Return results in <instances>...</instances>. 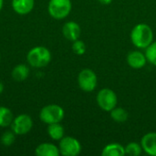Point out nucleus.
<instances>
[{"mask_svg":"<svg viewBox=\"0 0 156 156\" xmlns=\"http://www.w3.org/2000/svg\"><path fill=\"white\" fill-rule=\"evenodd\" d=\"M130 37L133 45L140 49H145L154 41L153 29L145 23H140L134 26Z\"/></svg>","mask_w":156,"mask_h":156,"instance_id":"nucleus-1","label":"nucleus"},{"mask_svg":"<svg viewBox=\"0 0 156 156\" xmlns=\"http://www.w3.org/2000/svg\"><path fill=\"white\" fill-rule=\"evenodd\" d=\"M27 61L33 68H44L51 61V52L46 47H35L28 51Z\"/></svg>","mask_w":156,"mask_h":156,"instance_id":"nucleus-2","label":"nucleus"},{"mask_svg":"<svg viewBox=\"0 0 156 156\" xmlns=\"http://www.w3.org/2000/svg\"><path fill=\"white\" fill-rule=\"evenodd\" d=\"M65 112L63 108L58 104H48L43 107L39 112V119L46 124L61 122L64 119Z\"/></svg>","mask_w":156,"mask_h":156,"instance_id":"nucleus-3","label":"nucleus"},{"mask_svg":"<svg viewBox=\"0 0 156 156\" xmlns=\"http://www.w3.org/2000/svg\"><path fill=\"white\" fill-rule=\"evenodd\" d=\"M72 4L70 0H49L48 11L51 17L57 20L66 18L71 12Z\"/></svg>","mask_w":156,"mask_h":156,"instance_id":"nucleus-4","label":"nucleus"},{"mask_svg":"<svg viewBox=\"0 0 156 156\" xmlns=\"http://www.w3.org/2000/svg\"><path fill=\"white\" fill-rule=\"evenodd\" d=\"M96 101L98 106L104 112H110L118 104V97L114 90L110 88H104L99 90Z\"/></svg>","mask_w":156,"mask_h":156,"instance_id":"nucleus-5","label":"nucleus"},{"mask_svg":"<svg viewBox=\"0 0 156 156\" xmlns=\"http://www.w3.org/2000/svg\"><path fill=\"white\" fill-rule=\"evenodd\" d=\"M78 84L85 92L93 91L98 85V77L90 69H83L78 75Z\"/></svg>","mask_w":156,"mask_h":156,"instance_id":"nucleus-6","label":"nucleus"},{"mask_svg":"<svg viewBox=\"0 0 156 156\" xmlns=\"http://www.w3.org/2000/svg\"><path fill=\"white\" fill-rule=\"evenodd\" d=\"M59 154L63 156H77L81 153V144L74 137L66 136L59 141Z\"/></svg>","mask_w":156,"mask_h":156,"instance_id":"nucleus-7","label":"nucleus"},{"mask_svg":"<svg viewBox=\"0 0 156 156\" xmlns=\"http://www.w3.org/2000/svg\"><path fill=\"white\" fill-rule=\"evenodd\" d=\"M10 127L16 135H25L31 131L33 120L27 114H20L14 118Z\"/></svg>","mask_w":156,"mask_h":156,"instance_id":"nucleus-8","label":"nucleus"},{"mask_svg":"<svg viewBox=\"0 0 156 156\" xmlns=\"http://www.w3.org/2000/svg\"><path fill=\"white\" fill-rule=\"evenodd\" d=\"M126 61L132 69H143L146 65L147 58H146L145 53L144 54L143 52L139 50H133L128 53Z\"/></svg>","mask_w":156,"mask_h":156,"instance_id":"nucleus-9","label":"nucleus"},{"mask_svg":"<svg viewBox=\"0 0 156 156\" xmlns=\"http://www.w3.org/2000/svg\"><path fill=\"white\" fill-rule=\"evenodd\" d=\"M62 34L66 39L73 42L80 38L81 34V28L77 22L68 21L62 27Z\"/></svg>","mask_w":156,"mask_h":156,"instance_id":"nucleus-10","label":"nucleus"},{"mask_svg":"<svg viewBox=\"0 0 156 156\" xmlns=\"http://www.w3.org/2000/svg\"><path fill=\"white\" fill-rule=\"evenodd\" d=\"M141 145L145 154L156 156V133L152 132L144 134L141 140Z\"/></svg>","mask_w":156,"mask_h":156,"instance_id":"nucleus-11","label":"nucleus"},{"mask_svg":"<svg viewBox=\"0 0 156 156\" xmlns=\"http://www.w3.org/2000/svg\"><path fill=\"white\" fill-rule=\"evenodd\" d=\"M13 10L21 16L29 14L35 5V0H12Z\"/></svg>","mask_w":156,"mask_h":156,"instance_id":"nucleus-12","label":"nucleus"},{"mask_svg":"<svg viewBox=\"0 0 156 156\" xmlns=\"http://www.w3.org/2000/svg\"><path fill=\"white\" fill-rule=\"evenodd\" d=\"M35 154L37 156H58L60 154L58 147L50 143L40 144L36 148Z\"/></svg>","mask_w":156,"mask_h":156,"instance_id":"nucleus-13","label":"nucleus"},{"mask_svg":"<svg viewBox=\"0 0 156 156\" xmlns=\"http://www.w3.org/2000/svg\"><path fill=\"white\" fill-rule=\"evenodd\" d=\"M102 156H124L125 148L117 143H112L107 144L101 151Z\"/></svg>","mask_w":156,"mask_h":156,"instance_id":"nucleus-14","label":"nucleus"},{"mask_svg":"<svg viewBox=\"0 0 156 156\" xmlns=\"http://www.w3.org/2000/svg\"><path fill=\"white\" fill-rule=\"evenodd\" d=\"M47 132L48 136L54 141H60L65 134V130L63 126L60 124V122L48 124Z\"/></svg>","mask_w":156,"mask_h":156,"instance_id":"nucleus-15","label":"nucleus"},{"mask_svg":"<svg viewBox=\"0 0 156 156\" xmlns=\"http://www.w3.org/2000/svg\"><path fill=\"white\" fill-rule=\"evenodd\" d=\"M29 69L25 64H18L16 65L11 72L12 78L16 81H23L27 80L29 76Z\"/></svg>","mask_w":156,"mask_h":156,"instance_id":"nucleus-16","label":"nucleus"},{"mask_svg":"<svg viewBox=\"0 0 156 156\" xmlns=\"http://www.w3.org/2000/svg\"><path fill=\"white\" fill-rule=\"evenodd\" d=\"M14 120L12 111L5 106H0V127L6 128L11 125Z\"/></svg>","mask_w":156,"mask_h":156,"instance_id":"nucleus-17","label":"nucleus"},{"mask_svg":"<svg viewBox=\"0 0 156 156\" xmlns=\"http://www.w3.org/2000/svg\"><path fill=\"white\" fill-rule=\"evenodd\" d=\"M110 116H111V118L115 122L122 123V122H127L128 117H129V114H128V112L125 109L116 106L114 109H112L110 112Z\"/></svg>","mask_w":156,"mask_h":156,"instance_id":"nucleus-18","label":"nucleus"},{"mask_svg":"<svg viewBox=\"0 0 156 156\" xmlns=\"http://www.w3.org/2000/svg\"><path fill=\"white\" fill-rule=\"evenodd\" d=\"M124 148H125V154H128L130 156L141 155L142 151H143L142 145L135 142L129 143Z\"/></svg>","mask_w":156,"mask_h":156,"instance_id":"nucleus-19","label":"nucleus"},{"mask_svg":"<svg viewBox=\"0 0 156 156\" xmlns=\"http://www.w3.org/2000/svg\"><path fill=\"white\" fill-rule=\"evenodd\" d=\"M145 56L147 61L156 67V41H153V43L145 48Z\"/></svg>","mask_w":156,"mask_h":156,"instance_id":"nucleus-20","label":"nucleus"},{"mask_svg":"<svg viewBox=\"0 0 156 156\" xmlns=\"http://www.w3.org/2000/svg\"><path fill=\"white\" fill-rule=\"evenodd\" d=\"M15 139H16L15 133L12 130L11 131H6L1 136V144L4 146H10V145H12L14 144Z\"/></svg>","mask_w":156,"mask_h":156,"instance_id":"nucleus-21","label":"nucleus"},{"mask_svg":"<svg viewBox=\"0 0 156 156\" xmlns=\"http://www.w3.org/2000/svg\"><path fill=\"white\" fill-rule=\"evenodd\" d=\"M72 50L75 54L81 56V55L85 54V52H86V44L82 40L77 39V40L73 41Z\"/></svg>","mask_w":156,"mask_h":156,"instance_id":"nucleus-22","label":"nucleus"},{"mask_svg":"<svg viewBox=\"0 0 156 156\" xmlns=\"http://www.w3.org/2000/svg\"><path fill=\"white\" fill-rule=\"evenodd\" d=\"M98 2H100L101 5H110L113 0H97Z\"/></svg>","mask_w":156,"mask_h":156,"instance_id":"nucleus-23","label":"nucleus"},{"mask_svg":"<svg viewBox=\"0 0 156 156\" xmlns=\"http://www.w3.org/2000/svg\"><path fill=\"white\" fill-rule=\"evenodd\" d=\"M4 91V84L0 81V94Z\"/></svg>","mask_w":156,"mask_h":156,"instance_id":"nucleus-24","label":"nucleus"},{"mask_svg":"<svg viewBox=\"0 0 156 156\" xmlns=\"http://www.w3.org/2000/svg\"><path fill=\"white\" fill-rule=\"evenodd\" d=\"M3 5H4V0H0V11L3 8Z\"/></svg>","mask_w":156,"mask_h":156,"instance_id":"nucleus-25","label":"nucleus"},{"mask_svg":"<svg viewBox=\"0 0 156 156\" xmlns=\"http://www.w3.org/2000/svg\"><path fill=\"white\" fill-rule=\"evenodd\" d=\"M0 60H1V56H0Z\"/></svg>","mask_w":156,"mask_h":156,"instance_id":"nucleus-26","label":"nucleus"}]
</instances>
